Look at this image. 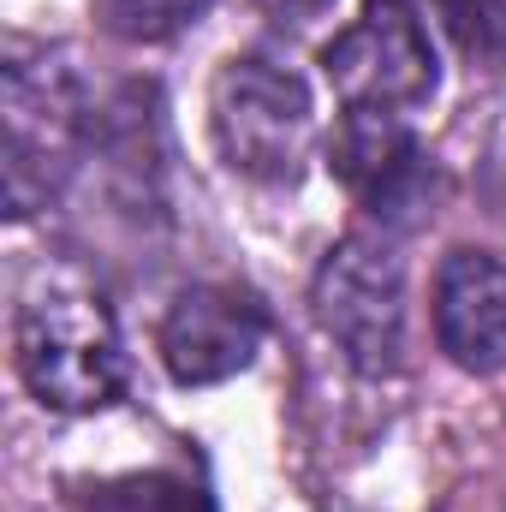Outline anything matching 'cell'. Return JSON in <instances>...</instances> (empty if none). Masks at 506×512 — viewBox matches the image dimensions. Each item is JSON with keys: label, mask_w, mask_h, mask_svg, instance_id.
Segmentation results:
<instances>
[{"label": "cell", "mask_w": 506, "mask_h": 512, "mask_svg": "<svg viewBox=\"0 0 506 512\" xmlns=\"http://www.w3.org/2000/svg\"><path fill=\"white\" fill-rule=\"evenodd\" d=\"M268 310L239 286H185L161 316V364L179 387H215L251 370Z\"/></svg>", "instance_id": "6"}, {"label": "cell", "mask_w": 506, "mask_h": 512, "mask_svg": "<svg viewBox=\"0 0 506 512\" xmlns=\"http://www.w3.org/2000/svg\"><path fill=\"white\" fill-rule=\"evenodd\" d=\"M0 114H6V209L24 221L72 173V155L84 143V90L60 60H12Z\"/></svg>", "instance_id": "3"}, {"label": "cell", "mask_w": 506, "mask_h": 512, "mask_svg": "<svg viewBox=\"0 0 506 512\" xmlns=\"http://www.w3.org/2000/svg\"><path fill=\"white\" fill-rule=\"evenodd\" d=\"M447 24L471 60H506V0H447Z\"/></svg>", "instance_id": "11"}, {"label": "cell", "mask_w": 506, "mask_h": 512, "mask_svg": "<svg viewBox=\"0 0 506 512\" xmlns=\"http://www.w3.org/2000/svg\"><path fill=\"white\" fill-rule=\"evenodd\" d=\"M209 126L215 149L233 173L262 179V185H292L310 161V137H316V108L298 72L239 54L215 72L209 90Z\"/></svg>", "instance_id": "2"}, {"label": "cell", "mask_w": 506, "mask_h": 512, "mask_svg": "<svg viewBox=\"0 0 506 512\" xmlns=\"http://www.w3.org/2000/svg\"><path fill=\"white\" fill-rule=\"evenodd\" d=\"M12 346H18L24 387L48 411H102L126 387V352H120L114 310L102 304V292L78 280L36 274L12 322Z\"/></svg>", "instance_id": "1"}, {"label": "cell", "mask_w": 506, "mask_h": 512, "mask_svg": "<svg viewBox=\"0 0 506 512\" xmlns=\"http://www.w3.org/2000/svg\"><path fill=\"white\" fill-rule=\"evenodd\" d=\"M215 0H102V18L126 42H167L185 24H197Z\"/></svg>", "instance_id": "10"}, {"label": "cell", "mask_w": 506, "mask_h": 512, "mask_svg": "<svg viewBox=\"0 0 506 512\" xmlns=\"http://www.w3.org/2000/svg\"><path fill=\"white\" fill-rule=\"evenodd\" d=\"M262 6H268V12H280V24H304L322 0H262Z\"/></svg>", "instance_id": "12"}, {"label": "cell", "mask_w": 506, "mask_h": 512, "mask_svg": "<svg viewBox=\"0 0 506 512\" xmlns=\"http://www.w3.org/2000/svg\"><path fill=\"white\" fill-rule=\"evenodd\" d=\"M78 512H209V495L173 471H143V477H120L84 495Z\"/></svg>", "instance_id": "9"}, {"label": "cell", "mask_w": 506, "mask_h": 512, "mask_svg": "<svg viewBox=\"0 0 506 512\" xmlns=\"http://www.w3.org/2000/svg\"><path fill=\"white\" fill-rule=\"evenodd\" d=\"M435 340L459 370H506V262L453 251L435 274Z\"/></svg>", "instance_id": "7"}, {"label": "cell", "mask_w": 506, "mask_h": 512, "mask_svg": "<svg viewBox=\"0 0 506 512\" xmlns=\"http://www.w3.org/2000/svg\"><path fill=\"white\" fill-rule=\"evenodd\" d=\"M334 173L352 185L358 203L370 209H399L417 185H423V155L411 143V131L387 108H346L334 131Z\"/></svg>", "instance_id": "8"}, {"label": "cell", "mask_w": 506, "mask_h": 512, "mask_svg": "<svg viewBox=\"0 0 506 512\" xmlns=\"http://www.w3.org/2000/svg\"><path fill=\"white\" fill-rule=\"evenodd\" d=\"M322 72L346 108L405 114L435 96V48L405 0H364V12L322 48Z\"/></svg>", "instance_id": "5"}, {"label": "cell", "mask_w": 506, "mask_h": 512, "mask_svg": "<svg viewBox=\"0 0 506 512\" xmlns=\"http://www.w3.org/2000/svg\"><path fill=\"white\" fill-rule=\"evenodd\" d=\"M310 304H316V322L328 328V340L346 352L352 370H364V376L399 370V352H405V268H399L393 245L364 239V233L340 239L316 268Z\"/></svg>", "instance_id": "4"}]
</instances>
